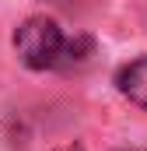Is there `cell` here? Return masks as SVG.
<instances>
[{
  "instance_id": "7a4b0ae2",
  "label": "cell",
  "mask_w": 147,
  "mask_h": 151,
  "mask_svg": "<svg viewBox=\"0 0 147 151\" xmlns=\"http://www.w3.org/2000/svg\"><path fill=\"white\" fill-rule=\"evenodd\" d=\"M116 84H119V91H123L130 102H137V106L147 109V56L126 63V67L116 74Z\"/></svg>"
},
{
  "instance_id": "277c9868",
  "label": "cell",
  "mask_w": 147,
  "mask_h": 151,
  "mask_svg": "<svg viewBox=\"0 0 147 151\" xmlns=\"http://www.w3.org/2000/svg\"><path fill=\"white\" fill-rule=\"evenodd\" d=\"M63 151H81V148H77V144H70V148H63Z\"/></svg>"
},
{
  "instance_id": "6da1fadb",
  "label": "cell",
  "mask_w": 147,
  "mask_h": 151,
  "mask_svg": "<svg viewBox=\"0 0 147 151\" xmlns=\"http://www.w3.org/2000/svg\"><path fill=\"white\" fill-rule=\"evenodd\" d=\"M60 46H63V32H60V25L53 18H28L14 32V49H18L21 63L32 67V70L56 67Z\"/></svg>"
},
{
  "instance_id": "3957f363",
  "label": "cell",
  "mask_w": 147,
  "mask_h": 151,
  "mask_svg": "<svg viewBox=\"0 0 147 151\" xmlns=\"http://www.w3.org/2000/svg\"><path fill=\"white\" fill-rule=\"evenodd\" d=\"M91 56V39L88 35H74V39H63L60 46V56H56V67H77Z\"/></svg>"
}]
</instances>
